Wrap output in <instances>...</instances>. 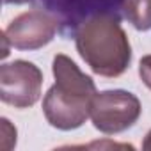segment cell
<instances>
[{"mask_svg":"<svg viewBox=\"0 0 151 151\" xmlns=\"http://www.w3.org/2000/svg\"><path fill=\"white\" fill-rule=\"evenodd\" d=\"M27 2H30V0H4V4H16V6L27 4Z\"/></svg>","mask_w":151,"mask_h":151,"instance_id":"9","label":"cell"},{"mask_svg":"<svg viewBox=\"0 0 151 151\" xmlns=\"http://www.w3.org/2000/svg\"><path fill=\"white\" fill-rule=\"evenodd\" d=\"M121 9L137 30L151 29V0H121Z\"/></svg>","mask_w":151,"mask_h":151,"instance_id":"6","label":"cell"},{"mask_svg":"<svg viewBox=\"0 0 151 151\" xmlns=\"http://www.w3.org/2000/svg\"><path fill=\"white\" fill-rule=\"evenodd\" d=\"M139 75L140 80L146 84V87L151 89V55H146L139 62Z\"/></svg>","mask_w":151,"mask_h":151,"instance_id":"7","label":"cell"},{"mask_svg":"<svg viewBox=\"0 0 151 151\" xmlns=\"http://www.w3.org/2000/svg\"><path fill=\"white\" fill-rule=\"evenodd\" d=\"M140 101L135 94L114 89L96 93L91 103V121L96 130L107 135L132 128L140 117Z\"/></svg>","mask_w":151,"mask_h":151,"instance_id":"3","label":"cell"},{"mask_svg":"<svg viewBox=\"0 0 151 151\" xmlns=\"http://www.w3.org/2000/svg\"><path fill=\"white\" fill-rule=\"evenodd\" d=\"M52 71L55 84L43 100L46 121L59 130L80 128L91 117V103L96 96V86L89 75L82 73L68 55H55Z\"/></svg>","mask_w":151,"mask_h":151,"instance_id":"1","label":"cell"},{"mask_svg":"<svg viewBox=\"0 0 151 151\" xmlns=\"http://www.w3.org/2000/svg\"><path fill=\"white\" fill-rule=\"evenodd\" d=\"M43 73L29 60H14L0 68V100L16 109L32 107L41 96Z\"/></svg>","mask_w":151,"mask_h":151,"instance_id":"4","label":"cell"},{"mask_svg":"<svg viewBox=\"0 0 151 151\" xmlns=\"http://www.w3.org/2000/svg\"><path fill=\"white\" fill-rule=\"evenodd\" d=\"M142 149L151 151V130L147 132V135H146V139H144V142H142Z\"/></svg>","mask_w":151,"mask_h":151,"instance_id":"8","label":"cell"},{"mask_svg":"<svg viewBox=\"0 0 151 151\" xmlns=\"http://www.w3.org/2000/svg\"><path fill=\"white\" fill-rule=\"evenodd\" d=\"M80 57L100 77L116 78L123 75L132 60V46L119 18L98 13L82 22L75 32Z\"/></svg>","mask_w":151,"mask_h":151,"instance_id":"2","label":"cell"},{"mask_svg":"<svg viewBox=\"0 0 151 151\" xmlns=\"http://www.w3.org/2000/svg\"><path fill=\"white\" fill-rule=\"evenodd\" d=\"M59 29L55 16L34 9L16 16L2 32L7 43L16 50H37L48 45Z\"/></svg>","mask_w":151,"mask_h":151,"instance_id":"5","label":"cell"}]
</instances>
